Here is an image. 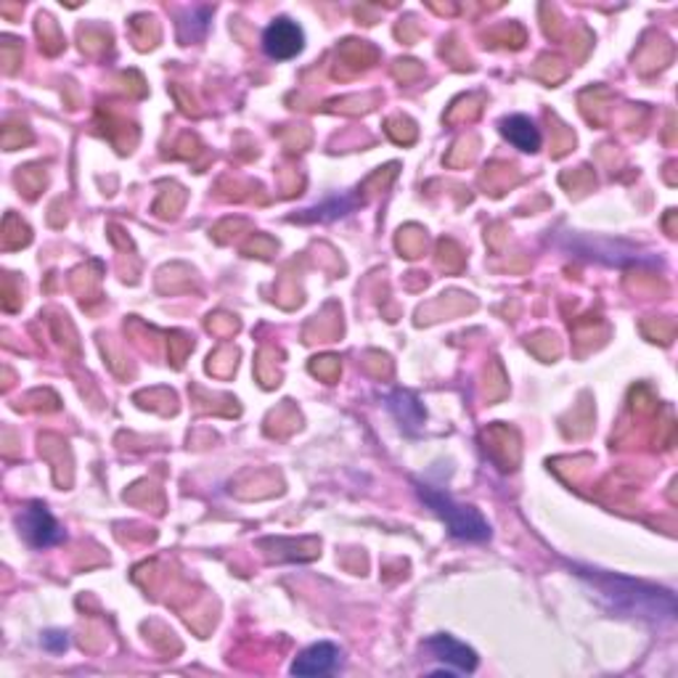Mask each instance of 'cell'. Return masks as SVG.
I'll use <instances>...</instances> for the list:
<instances>
[{
  "label": "cell",
  "instance_id": "cell-1",
  "mask_svg": "<svg viewBox=\"0 0 678 678\" xmlns=\"http://www.w3.org/2000/svg\"><path fill=\"white\" fill-rule=\"evenodd\" d=\"M419 498L445 522L448 533L453 539L472 543L490 539V524L485 522V517L477 509L464 507L456 498L443 494V490H434L430 485H419Z\"/></svg>",
  "mask_w": 678,
  "mask_h": 678
},
{
  "label": "cell",
  "instance_id": "cell-2",
  "mask_svg": "<svg viewBox=\"0 0 678 678\" xmlns=\"http://www.w3.org/2000/svg\"><path fill=\"white\" fill-rule=\"evenodd\" d=\"M639 584L633 580H620L610 578V575H601L597 591L599 594H610L615 599V610L629 612V615H647V618H674L676 612V599L674 594L668 591H657V588H644V594H636L633 597V588Z\"/></svg>",
  "mask_w": 678,
  "mask_h": 678
},
{
  "label": "cell",
  "instance_id": "cell-3",
  "mask_svg": "<svg viewBox=\"0 0 678 678\" xmlns=\"http://www.w3.org/2000/svg\"><path fill=\"white\" fill-rule=\"evenodd\" d=\"M16 528H19V535H22L32 549L59 546V543L67 539V533H64L59 520H56L46 504H41V501H32L19 511Z\"/></svg>",
  "mask_w": 678,
  "mask_h": 678
},
{
  "label": "cell",
  "instance_id": "cell-4",
  "mask_svg": "<svg viewBox=\"0 0 678 678\" xmlns=\"http://www.w3.org/2000/svg\"><path fill=\"white\" fill-rule=\"evenodd\" d=\"M425 652H430L443 668L432 670V676H456V674H475L477 668V652L459 639L448 636V633H434L425 642Z\"/></svg>",
  "mask_w": 678,
  "mask_h": 678
},
{
  "label": "cell",
  "instance_id": "cell-5",
  "mask_svg": "<svg viewBox=\"0 0 678 678\" xmlns=\"http://www.w3.org/2000/svg\"><path fill=\"white\" fill-rule=\"evenodd\" d=\"M305 48V32L297 22L281 16L276 22H271L262 32V50H265L271 59L286 61L294 59L297 54H303Z\"/></svg>",
  "mask_w": 678,
  "mask_h": 678
},
{
  "label": "cell",
  "instance_id": "cell-6",
  "mask_svg": "<svg viewBox=\"0 0 678 678\" xmlns=\"http://www.w3.org/2000/svg\"><path fill=\"white\" fill-rule=\"evenodd\" d=\"M339 649L331 642H318L300 652L297 660L292 663V676H326L339 668Z\"/></svg>",
  "mask_w": 678,
  "mask_h": 678
},
{
  "label": "cell",
  "instance_id": "cell-7",
  "mask_svg": "<svg viewBox=\"0 0 678 678\" xmlns=\"http://www.w3.org/2000/svg\"><path fill=\"white\" fill-rule=\"evenodd\" d=\"M501 133L504 138L509 140L511 146L524 151V155H533V151L541 149V131L535 127V123L524 114H511V117L501 120Z\"/></svg>",
  "mask_w": 678,
  "mask_h": 678
},
{
  "label": "cell",
  "instance_id": "cell-8",
  "mask_svg": "<svg viewBox=\"0 0 678 678\" xmlns=\"http://www.w3.org/2000/svg\"><path fill=\"white\" fill-rule=\"evenodd\" d=\"M43 644H46L50 652H64V649H67V633H59V631L46 633Z\"/></svg>",
  "mask_w": 678,
  "mask_h": 678
}]
</instances>
